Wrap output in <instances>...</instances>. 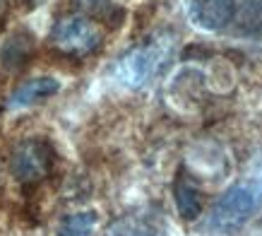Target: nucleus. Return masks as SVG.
Segmentation results:
<instances>
[{"mask_svg":"<svg viewBox=\"0 0 262 236\" xmlns=\"http://www.w3.org/2000/svg\"><path fill=\"white\" fill-rule=\"evenodd\" d=\"M103 32L101 27L84 15H70L63 17L56 27L51 29V46L58 53L70 55V58H84L94 53L101 46Z\"/></svg>","mask_w":262,"mask_h":236,"instance_id":"nucleus-1","label":"nucleus"},{"mask_svg":"<svg viewBox=\"0 0 262 236\" xmlns=\"http://www.w3.org/2000/svg\"><path fill=\"white\" fill-rule=\"evenodd\" d=\"M168 55H171V41L157 36L142 46L133 48L127 55H123L118 63V75L125 85L142 87L166 65Z\"/></svg>","mask_w":262,"mask_h":236,"instance_id":"nucleus-2","label":"nucleus"},{"mask_svg":"<svg viewBox=\"0 0 262 236\" xmlns=\"http://www.w3.org/2000/svg\"><path fill=\"white\" fill-rule=\"evenodd\" d=\"M53 166V150L46 140L29 137L15 145L10 154V171L19 183H39Z\"/></svg>","mask_w":262,"mask_h":236,"instance_id":"nucleus-3","label":"nucleus"},{"mask_svg":"<svg viewBox=\"0 0 262 236\" xmlns=\"http://www.w3.org/2000/svg\"><path fill=\"white\" fill-rule=\"evenodd\" d=\"M255 210V195L246 186H233L224 193L214 205L212 212V227L219 231H236L248 222V217Z\"/></svg>","mask_w":262,"mask_h":236,"instance_id":"nucleus-4","label":"nucleus"},{"mask_svg":"<svg viewBox=\"0 0 262 236\" xmlns=\"http://www.w3.org/2000/svg\"><path fill=\"white\" fill-rule=\"evenodd\" d=\"M236 15V3L233 0H192V19L207 29V32H219L229 27Z\"/></svg>","mask_w":262,"mask_h":236,"instance_id":"nucleus-5","label":"nucleus"},{"mask_svg":"<svg viewBox=\"0 0 262 236\" xmlns=\"http://www.w3.org/2000/svg\"><path fill=\"white\" fill-rule=\"evenodd\" d=\"M60 89V82L56 77H32L22 82V85L17 87L15 92L10 94L8 99V109H22V106H32V104L41 102V99H46V96H53Z\"/></svg>","mask_w":262,"mask_h":236,"instance_id":"nucleus-6","label":"nucleus"},{"mask_svg":"<svg viewBox=\"0 0 262 236\" xmlns=\"http://www.w3.org/2000/svg\"><path fill=\"white\" fill-rule=\"evenodd\" d=\"M173 198L183 220H198L200 212H202V193H200L195 183H190L185 176H181L173 186Z\"/></svg>","mask_w":262,"mask_h":236,"instance_id":"nucleus-7","label":"nucleus"},{"mask_svg":"<svg viewBox=\"0 0 262 236\" xmlns=\"http://www.w3.org/2000/svg\"><path fill=\"white\" fill-rule=\"evenodd\" d=\"M96 227V212H75L68 214L60 224H58V236H92Z\"/></svg>","mask_w":262,"mask_h":236,"instance_id":"nucleus-8","label":"nucleus"},{"mask_svg":"<svg viewBox=\"0 0 262 236\" xmlns=\"http://www.w3.org/2000/svg\"><path fill=\"white\" fill-rule=\"evenodd\" d=\"M32 39L29 36H12V39L3 46V51H0V61H3V65L5 68H19V65L32 55Z\"/></svg>","mask_w":262,"mask_h":236,"instance_id":"nucleus-9","label":"nucleus"},{"mask_svg":"<svg viewBox=\"0 0 262 236\" xmlns=\"http://www.w3.org/2000/svg\"><path fill=\"white\" fill-rule=\"evenodd\" d=\"M77 8H82V10H94V8H99L101 5V0H72Z\"/></svg>","mask_w":262,"mask_h":236,"instance_id":"nucleus-10","label":"nucleus"},{"mask_svg":"<svg viewBox=\"0 0 262 236\" xmlns=\"http://www.w3.org/2000/svg\"><path fill=\"white\" fill-rule=\"evenodd\" d=\"M144 236H147V234H144Z\"/></svg>","mask_w":262,"mask_h":236,"instance_id":"nucleus-11","label":"nucleus"}]
</instances>
